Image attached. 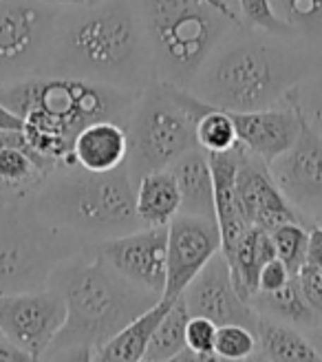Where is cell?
<instances>
[{
  "label": "cell",
  "mask_w": 322,
  "mask_h": 362,
  "mask_svg": "<svg viewBox=\"0 0 322 362\" xmlns=\"http://www.w3.org/2000/svg\"><path fill=\"white\" fill-rule=\"evenodd\" d=\"M320 74L322 51L300 35L232 25L188 88L225 111H258L287 104L294 88Z\"/></svg>",
  "instance_id": "cell-1"
},
{
  "label": "cell",
  "mask_w": 322,
  "mask_h": 362,
  "mask_svg": "<svg viewBox=\"0 0 322 362\" xmlns=\"http://www.w3.org/2000/svg\"><path fill=\"white\" fill-rule=\"evenodd\" d=\"M47 76L141 93L155 80V69L135 0H100L60 9Z\"/></svg>",
  "instance_id": "cell-2"
},
{
  "label": "cell",
  "mask_w": 322,
  "mask_h": 362,
  "mask_svg": "<svg viewBox=\"0 0 322 362\" xmlns=\"http://www.w3.org/2000/svg\"><path fill=\"white\" fill-rule=\"evenodd\" d=\"M47 287L64 298L66 320L42 360H95L100 347L161 298L117 274L91 245L64 259Z\"/></svg>",
  "instance_id": "cell-3"
},
{
  "label": "cell",
  "mask_w": 322,
  "mask_h": 362,
  "mask_svg": "<svg viewBox=\"0 0 322 362\" xmlns=\"http://www.w3.org/2000/svg\"><path fill=\"white\" fill-rule=\"evenodd\" d=\"M139 93L78 78L40 76L0 86V104L23 119L29 146L53 164H76L73 141L84 126L111 119L129 126Z\"/></svg>",
  "instance_id": "cell-4"
},
{
  "label": "cell",
  "mask_w": 322,
  "mask_h": 362,
  "mask_svg": "<svg viewBox=\"0 0 322 362\" xmlns=\"http://www.w3.org/2000/svg\"><path fill=\"white\" fill-rule=\"evenodd\" d=\"M135 188L126 164L109 173L62 164L44 177L31 204L44 221L91 245L141 228Z\"/></svg>",
  "instance_id": "cell-5"
},
{
  "label": "cell",
  "mask_w": 322,
  "mask_h": 362,
  "mask_svg": "<svg viewBox=\"0 0 322 362\" xmlns=\"http://www.w3.org/2000/svg\"><path fill=\"white\" fill-rule=\"evenodd\" d=\"M153 53L155 80L184 86L192 82L234 16L208 0H135Z\"/></svg>",
  "instance_id": "cell-6"
},
{
  "label": "cell",
  "mask_w": 322,
  "mask_h": 362,
  "mask_svg": "<svg viewBox=\"0 0 322 362\" xmlns=\"http://www.w3.org/2000/svg\"><path fill=\"white\" fill-rule=\"evenodd\" d=\"M210 108L212 104L190 88L168 82L153 80L141 90L126 126V166L135 184L148 173L170 168L184 153L199 146L196 122Z\"/></svg>",
  "instance_id": "cell-7"
},
{
  "label": "cell",
  "mask_w": 322,
  "mask_h": 362,
  "mask_svg": "<svg viewBox=\"0 0 322 362\" xmlns=\"http://www.w3.org/2000/svg\"><path fill=\"white\" fill-rule=\"evenodd\" d=\"M86 247L44 221L31 202L0 199V294L44 289L51 272Z\"/></svg>",
  "instance_id": "cell-8"
},
{
  "label": "cell",
  "mask_w": 322,
  "mask_h": 362,
  "mask_svg": "<svg viewBox=\"0 0 322 362\" xmlns=\"http://www.w3.org/2000/svg\"><path fill=\"white\" fill-rule=\"evenodd\" d=\"M58 13L42 0H0V86L47 76Z\"/></svg>",
  "instance_id": "cell-9"
},
{
  "label": "cell",
  "mask_w": 322,
  "mask_h": 362,
  "mask_svg": "<svg viewBox=\"0 0 322 362\" xmlns=\"http://www.w3.org/2000/svg\"><path fill=\"white\" fill-rule=\"evenodd\" d=\"M66 320V303L56 289L0 294V334L31 360H42Z\"/></svg>",
  "instance_id": "cell-10"
},
{
  "label": "cell",
  "mask_w": 322,
  "mask_h": 362,
  "mask_svg": "<svg viewBox=\"0 0 322 362\" xmlns=\"http://www.w3.org/2000/svg\"><path fill=\"white\" fill-rule=\"evenodd\" d=\"M267 166L287 202L314 226L322 214V135L300 115L296 141Z\"/></svg>",
  "instance_id": "cell-11"
},
{
  "label": "cell",
  "mask_w": 322,
  "mask_h": 362,
  "mask_svg": "<svg viewBox=\"0 0 322 362\" xmlns=\"http://www.w3.org/2000/svg\"><path fill=\"white\" fill-rule=\"evenodd\" d=\"M168 226H141L115 239L91 243L95 255L131 283L164 296Z\"/></svg>",
  "instance_id": "cell-12"
},
{
  "label": "cell",
  "mask_w": 322,
  "mask_h": 362,
  "mask_svg": "<svg viewBox=\"0 0 322 362\" xmlns=\"http://www.w3.org/2000/svg\"><path fill=\"white\" fill-rule=\"evenodd\" d=\"M221 252V230L214 219L179 212L168 223L166 247V289L164 298L181 296L188 283Z\"/></svg>",
  "instance_id": "cell-13"
},
{
  "label": "cell",
  "mask_w": 322,
  "mask_h": 362,
  "mask_svg": "<svg viewBox=\"0 0 322 362\" xmlns=\"http://www.w3.org/2000/svg\"><path fill=\"white\" fill-rule=\"evenodd\" d=\"M181 298L190 316H205L217 325L237 322L256 332L258 312L237 292L223 252H217L188 283Z\"/></svg>",
  "instance_id": "cell-14"
},
{
  "label": "cell",
  "mask_w": 322,
  "mask_h": 362,
  "mask_svg": "<svg viewBox=\"0 0 322 362\" xmlns=\"http://www.w3.org/2000/svg\"><path fill=\"white\" fill-rule=\"evenodd\" d=\"M237 199L247 226L272 232L287 221H300L311 228V223L282 194L270 173V166L256 155L247 153L243 146L237 170Z\"/></svg>",
  "instance_id": "cell-15"
},
{
  "label": "cell",
  "mask_w": 322,
  "mask_h": 362,
  "mask_svg": "<svg viewBox=\"0 0 322 362\" xmlns=\"http://www.w3.org/2000/svg\"><path fill=\"white\" fill-rule=\"evenodd\" d=\"M229 115L241 146L265 164L287 151L300 133V113L292 102L258 111H229Z\"/></svg>",
  "instance_id": "cell-16"
},
{
  "label": "cell",
  "mask_w": 322,
  "mask_h": 362,
  "mask_svg": "<svg viewBox=\"0 0 322 362\" xmlns=\"http://www.w3.org/2000/svg\"><path fill=\"white\" fill-rule=\"evenodd\" d=\"M53 168L58 164L35 153L23 129L0 131V199L31 202Z\"/></svg>",
  "instance_id": "cell-17"
},
{
  "label": "cell",
  "mask_w": 322,
  "mask_h": 362,
  "mask_svg": "<svg viewBox=\"0 0 322 362\" xmlns=\"http://www.w3.org/2000/svg\"><path fill=\"white\" fill-rule=\"evenodd\" d=\"M214 177V210H217V223L221 230V252H227L234 245L243 232L249 228L241 214L237 199V170L241 144L227 153H208Z\"/></svg>",
  "instance_id": "cell-18"
},
{
  "label": "cell",
  "mask_w": 322,
  "mask_h": 362,
  "mask_svg": "<svg viewBox=\"0 0 322 362\" xmlns=\"http://www.w3.org/2000/svg\"><path fill=\"white\" fill-rule=\"evenodd\" d=\"M126 126L111 119H100L84 126L73 141L76 164L93 173H109L119 168L121 164H126Z\"/></svg>",
  "instance_id": "cell-19"
},
{
  "label": "cell",
  "mask_w": 322,
  "mask_h": 362,
  "mask_svg": "<svg viewBox=\"0 0 322 362\" xmlns=\"http://www.w3.org/2000/svg\"><path fill=\"white\" fill-rule=\"evenodd\" d=\"M179 194H181V210L184 214H196L205 219L217 221V210H214V177L210 166V155L194 146L184 153L170 166Z\"/></svg>",
  "instance_id": "cell-20"
},
{
  "label": "cell",
  "mask_w": 322,
  "mask_h": 362,
  "mask_svg": "<svg viewBox=\"0 0 322 362\" xmlns=\"http://www.w3.org/2000/svg\"><path fill=\"white\" fill-rule=\"evenodd\" d=\"M223 257L227 259L237 292L249 303V298L258 292V274L263 265L276 257L272 234L263 228L249 226L243 237L227 252H223Z\"/></svg>",
  "instance_id": "cell-21"
},
{
  "label": "cell",
  "mask_w": 322,
  "mask_h": 362,
  "mask_svg": "<svg viewBox=\"0 0 322 362\" xmlns=\"http://www.w3.org/2000/svg\"><path fill=\"white\" fill-rule=\"evenodd\" d=\"M254 334H256V349L252 360H270V362L320 360L307 334L294 327V325L258 314Z\"/></svg>",
  "instance_id": "cell-22"
},
{
  "label": "cell",
  "mask_w": 322,
  "mask_h": 362,
  "mask_svg": "<svg viewBox=\"0 0 322 362\" xmlns=\"http://www.w3.org/2000/svg\"><path fill=\"white\" fill-rule=\"evenodd\" d=\"M135 210L141 226H168L179 214L181 194L170 168L148 173L137 181Z\"/></svg>",
  "instance_id": "cell-23"
},
{
  "label": "cell",
  "mask_w": 322,
  "mask_h": 362,
  "mask_svg": "<svg viewBox=\"0 0 322 362\" xmlns=\"http://www.w3.org/2000/svg\"><path fill=\"white\" fill-rule=\"evenodd\" d=\"M170 305H172V300L161 296L150 310L133 318L126 327L119 329L104 347H100V351L95 354V360H102V362H109V360L111 362H139V360H144L150 336L159 325V320L168 312Z\"/></svg>",
  "instance_id": "cell-24"
},
{
  "label": "cell",
  "mask_w": 322,
  "mask_h": 362,
  "mask_svg": "<svg viewBox=\"0 0 322 362\" xmlns=\"http://www.w3.org/2000/svg\"><path fill=\"white\" fill-rule=\"evenodd\" d=\"M249 305L261 316H270L287 325H294V327L302 329L305 334L314 329L316 325H320V318L314 314L305 294H302L298 274L290 276V281L282 287L274 289V292H256L249 298Z\"/></svg>",
  "instance_id": "cell-25"
},
{
  "label": "cell",
  "mask_w": 322,
  "mask_h": 362,
  "mask_svg": "<svg viewBox=\"0 0 322 362\" xmlns=\"http://www.w3.org/2000/svg\"><path fill=\"white\" fill-rule=\"evenodd\" d=\"M188 310L184 298L179 296L172 300L164 318L155 327L150 342L146 347L144 360L161 362V360H194L192 351L186 345V325H188Z\"/></svg>",
  "instance_id": "cell-26"
},
{
  "label": "cell",
  "mask_w": 322,
  "mask_h": 362,
  "mask_svg": "<svg viewBox=\"0 0 322 362\" xmlns=\"http://www.w3.org/2000/svg\"><path fill=\"white\" fill-rule=\"evenodd\" d=\"M276 16L300 38L322 51V0H270Z\"/></svg>",
  "instance_id": "cell-27"
},
{
  "label": "cell",
  "mask_w": 322,
  "mask_h": 362,
  "mask_svg": "<svg viewBox=\"0 0 322 362\" xmlns=\"http://www.w3.org/2000/svg\"><path fill=\"white\" fill-rule=\"evenodd\" d=\"M196 141L205 153H227L239 146L237 126L229 111L212 106L196 122Z\"/></svg>",
  "instance_id": "cell-28"
},
{
  "label": "cell",
  "mask_w": 322,
  "mask_h": 362,
  "mask_svg": "<svg viewBox=\"0 0 322 362\" xmlns=\"http://www.w3.org/2000/svg\"><path fill=\"white\" fill-rule=\"evenodd\" d=\"M276 257L287 265L292 274H298L302 265H307V245H309V226L300 221H287L272 232Z\"/></svg>",
  "instance_id": "cell-29"
},
{
  "label": "cell",
  "mask_w": 322,
  "mask_h": 362,
  "mask_svg": "<svg viewBox=\"0 0 322 362\" xmlns=\"http://www.w3.org/2000/svg\"><path fill=\"white\" fill-rule=\"evenodd\" d=\"M256 334L245 325L227 322L217 327V340H214V354L217 360H247L254 356Z\"/></svg>",
  "instance_id": "cell-30"
},
{
  "label": "cell",
  "mask_w": 322,
  "mask_h": 362,
  "mask_svg": "<svg viewBox=\"0 0 322 362\" xmlns=\"http://www.w3.org/2000/svg\"><path fill=\"white\" fill-rule=\"evenodd\" d=\"M234 9H237V16H239V23L245 25V27L261 29V31H272V33H294L276 16L270 0H237Z\"/></svg>",
  "instance_id": "cell-31"
},
{
  "label": "cell",
  "mask_w": 322,
  "mask_h": 362,
  "mask_svg": "<svg viewBox=\"0 0 322 362\" xmlns=\"http://www.w3.org/2000/svg\"><path fill=\"white\" fill-rule=\"evenodd\" d=\"M219 325L205 316H190L186 325V345L194 360H217L214 340H217Z\"/></svg>",
  "instance_id": "cell-32"
},
{
  "label": "cell",
  "mask_w": 322,
  "mask_h": 362,
  "mask_svg": "<svg viewBox=\"0 0 322 362\" xmlns=\"http://www.w3.org/2000/svg\"><path fill=\"white\" fill-rule=\"evenodd\" d=\"M287 102H292L300 115L309 122V126L322 135V88L309 84H302L298 88H294L287 95Z\"/></svg>",
  "instance_id": "cell-33"
},
{
  "label": "cell",
  "mask_w": 322,
  "mask_h": 362,
  "mask_svg": "<svg viewBox=\"0 0 322 362\" xmlns=\"http://www.w3.org/2000/svg\"><path fill=\"white\" fill-rule=\"evenodd\" d=\"M298 279H300L302 294H305L309 307L322 322V267L302 265V269L298 272Z\"/></svg>",
  "instance_id": "cell-34"
},
{
  "label": "cell",
  "mask_w": 322,
  "mask_h": 362,
  "mask_svg": "<svg viewBox=\"0 0 322 362\" xmlns=\"http://www.w3.org/2000/svg\"><path fill=\"white\" fill-rule=\"evenodd\" d=\"M290 276H294L278 257H274L272 261H267L258 274V292H274V289L282 287L290 281Z\"/></svg>",
  "instance_id": "cell-35"
},
{
  "label": "cell",
  "mask_w": 322,
  "mask_h": 362,
  "mask_svg": "<svg viewBox=\"0 0 322 362\" xmlns=\"http://www.w3.org/2000/svg\"><path fill=\"white\" fill-rule=\"evenodd\" d=\"M307 265L322 267V226H318V223H314V226L309 228Z\"/></svg>",
  "instance_id": "cell-36"
},
{
  "label": "cell",
  "mask_w": 322,
  "mask_h": 362,
  "mask_svg": "<svg viewBox=\"0 0 322 362\" xmlns=\"http://www.w3.org/2000/svg\"><path fill=\"white\" fill-rule=\"evenodd\" d=\"M0 360L16 362V360H31V358L20 347H16L9 338H5L3 334H0Z\"/></svg>",
  "instance_id": "cell-37"
},
{
  "label": "cell",
  "mask_w": 322,
  "mask_h": 362,
  "mask_svg": "<svg viewBox=\"0 0 322 362\" xmlns=\"http://www.w3.org/2000/svg\"><path fill=\"white\" fill-rule=\"evenodd\" d=\"M307 338H309V342L314 345V349L318 351V356H320V360H322V322L316 325L314 329L307 332Z\"/></svg>",
  "instance_id": "cell-38"
},
{
  "label": "cell",
  "mask_w": 322,
  "mask_h": 362,
  "mask_svg": "<svg viewBox=\"0 0 322 362\" xmlns=\"http://www.w3.org/2000/svg\"><path fill=\"white\" fill-rule=\"evenodd\" d=\"M42 3H49L58 9H68V7H80V5H86L88 0H42Z\"/></svg>",
  "instance_id": "cell-39"
},
{
  "label": "cell",
  "mask_w": 322,
  "mask_h": 362,
  "mask_svg": "<svg viewBox=\"0 0 322 362\" xmlns=\"http://www.w3.org/2000/svg\"><path fill=\"white\" fill-rule=\"evenodd\" d=\"M208 3H212L217 9H221V11H225V13H229V16H234L237 21H239V16H237V11H234V7H232L227 0H208Z\"/></svg>",
  "instance_id": "cell-40"
},
{
  "label": "cell",
  "mask_w": 322,
  "mask_h": 362,
  "mask_svg": "<svg viewBox=\"0 0 322 362\" xmlns=\"http://www.w3.org/2000/svg\"><path fill=\"white\" fill-rule=\"evenodd\" d=\"M311 84H314V86H318V88H322V74H320V76H318V80H314Z\"/></svg>",
  "instance_id": "cell-41"
},
{
  "label": "cell",
  "mask_w": 322,
  "mask_h": 362,
  "mask_svg": "<svg viewBox=\"0 0 322 362\" xmlns=\"http://www.w3.org/2000/svg\"><path fill=\"white\" fill-rule=\"evenodd\" d=\"M314 223H318V226H322V214H318L316 219H314Z\"/></svg>",
  "instance_id": "cell-42"
},
{
  "label": "cell",
  "mask_w": 322,
  "mask_h": 362,
  "mask_svg": "<svg viewBox=\"0 0 322 362\" xmlns=\"http://www.w3.org/2000/svg\"><path fill=\"white\" fill-rule=\"evenodd\" d=\"M88 3H100V0H88Z\"/></svg>",
  "instance_id": "cell-43"
}]
</instances>
